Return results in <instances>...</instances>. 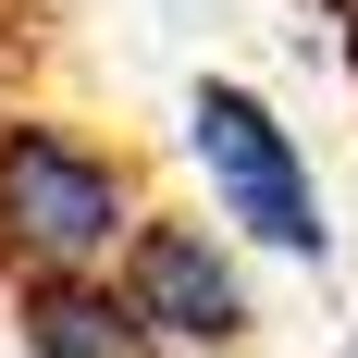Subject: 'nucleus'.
Segmentation results:
<instances>
[{"label": "nucleus", "instance_id": "obj_1", "mask_svg": "<svg viewBox=\"0 0 358 358\" xmlns=\"http://www.w3.org/2000/svg\"><path fill=\"white\" fill-rule=\"evenodd\" d=\"M148 222L136 161L62 111H0V272L13 285H87V272H124Z\"/></svg>", "mask_w": 358, "mask_h": 358}, {"label": "nucleus", "instance_id": "obj_2", "mask_svg": "<svg viewBox=\"0 0 358 358\" xmlns=\"http://www.w3.org/2000/svg\"><path fill=\"white\" fill-rule=\"evenodd\" d=\"M185 161H198V185H210V222H235L248 248L309 259V272L334 259L322 173H309L296 124L259 99V87H235V74H198V87H185Z\"/></svg>", "mask_w": 358, "mask_h": 358}, {"label": "nucleus", "instance_id": "obj_3", "mask_svg": "<svg viewBox=\"0 0 358 358\" xmlns=\"http://www.w3.org/2000/svg\"><path fill=\"white\" fill-rule=\"evenodd\" d=\"M111 285L136 296V322L161 334L173 358H235V346L259 334V296H248V259H235V222H198V210H148Z\"/></svg>", "mask_w": 358, "mask_h": 358}, {"label": "nucleus", "instance_id": "obj_4", "mask_svg": "<svg viewBox=\"0 0 358 358\" xmlns=\"http://www.w3.org/2000/svg\"><path fill=\"white\" fill-rule=\"evenodd\" d=\"M13 346L25 358H173L111 272H87V285H13Z\"/></svg>", "mask_w": 358, "mask_h": 358}, {"label": "nucleus", "instance_id": "obj_5", "mask_svg": "<svg viewBox=\"0 0 358 358\" xmlns=\"http://www.w3.org/2000/svg\"><path fill=\"white\" fill-rule=\"evenodd\" d=\"M0 50H13V25H0Z\"/></svg>", "mask_w": 358, "mask_h": 358}]
</instances>
